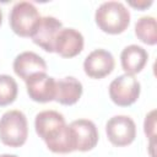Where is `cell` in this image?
<instances>
[{"instance_id":"cell-1","label":"cell","mask_w":157,"mask_h":157,"mask_svg":"<svg viewBox=\"0 0 157 157\" xmlns=\"http://www.w3.org/2000/svg\"><path fill=\"white\" fill-rule=\"evenodd\" d=\"M34 128L38 136L54 153L75 151V140L65 118L56 110H43L36 115Z\"/></svg>"},{"instance_id":"cell-2","label":"cell","mask_w":157,"mask_h":157,"mask_svg":"<svg viewBox=\"0 0 157 157\" xmlns=\"http://www.w3.org/2000/svg\"><path fill=\"white\" fill-rule=\"evenodd\" d=\"M94 20L104 33L120 34L130 25V12L123 2L105 1L96 10Z\"/></svg>"},{"instance_id":"cell-3","label":"cell","mask_w":157,"mask_h":157,"mask_svg":"<svg viewBox=\"0 0 157 157\" xmlns=\"http://www.w3.org/2000/svg\"><path fill=\"white\" fill-rule=\"evenodd\" d=\"M28 136L26 115L17 109L5 112L0 118V140L10 147L22 146Z\"/></svg>"},{"instance_id":"cell-4","label":"cell","mask_w":157,"mask_h":157,"mask_svg":"<svg viewBox=\"0 0 157 157\" xmlns=\"http://www.w3.org/2000/svg\"><path fill=\"white\" fill-rule=\"evenodd\" d=\"M40 15L37 7L29 1H20L11 9L9 22L10 27L20 37H32L36 32L39 22Z\"/></svg>"},{"instance_id":"cell-5","label":"cell","mask_w":157,"mask_h":157,"mask_svg":"<svg viewBox=\"0 0 157 157\" xmlns=\"http://www.w3.org/2000/svg\"><path fill=\"white\" fill-rule=\"evenodd\" d=\"M109 97L112 102L119 107H129L134 104L141 91V85L134 75L124 74L115 77L109 85Z\"/></svg>"},{"instance_id":"cell-6","label":"cell","mask_w":157,"mask_h":157,"mask_svg":"<svg viewBox=\"0 0 157 157\" xmlns=\"http://www.w3.org/2000/svg\"><path fill=\"white\" fill-rule=\"evenodd\" d=\"M105 134L112 145L117 147L128 146L136 137L135 121L128 115L112 117L105 124Z\"/></svg>"},{"instance_id":"cell-7","label":"cell","mask_w":157,"mask_h":157,"mask_svg":"<svg viewBox=\"0 0 157 157\" xmlns=\"http://www.w3.org/2000/svg\"><path fill=\"white\" fill-rule=\"evenodd\" d=\"M26 82V88L29 98L38 103H47L55 101L56 81L54 77L47 75L45 72L37 74L29 77Z\"/></svg>"},{"instance_id":"cell-8","label":"cell","mask_w":157,"mask_h":157,"mask_svg":"<svg viewBox=\"0 0 157 157\" xmlns=\"http://www.w3.org/2000/svg\"><path fill=\"white\" fill-rule=\"evenodd\" d=\"M69 126L75 140V151L86 152L96 147L99 135L97 126L92 120L77 119L74 120Z\"/></svg>"},{"instance_id":"cell-9","label":"cell","mask_w":157,"mask_h":157,"mask_svg":"<svg viewBox=\"0 0 157 157\" xmlns=\"http://www.w3.org/2000/svg\"><path fill=\"white\" fill-rule=\"evenodd\" d=\"M114 56L110 52L105 49H96L86 56L83 70L88 77L99 80L108 76L114 70Z\"/></svg>"},{"instance_id":"cell-10","label":"cell","mask_w":157,"mask_h":157,"mask_svg":"<svg viewBox=\"0 0 157 157\" xmlns=\"http://www.w3.org/2000/svg\"><path fill=\"white\" fill-rule=\"evenodd\" d=\"M83 36L75 28H61L54 43V53L63 58H74L83 49Z\"/></svg>"},{"instance_id":"cell-11","label":"cell","mask_w":157,"mask_h":157,"mask_svg":"<svg viewBox=\"0 0 157 157\" xmlns=\"http://www.w3.org/2000/svg\"><path fill=\"white\" fill-rule=\"evenodd\" d=\"M61 28L63 23L58 18L53 16H45L40 18V22L31 38L33 43L40 47L43 50L48 53H54V43Z\"/></svg>"},{"instance_id":"cell-12","label":"cell","mask_w":157,"mask_h":157,"mask_svg":"<svg viewBox=\"0 0 157 157\" xmlns=\"http://www.w3.org/2000/svg\"><path fill=\"white\" fill-rule=\"evenodd\" d=\"M13 71L20 78L27 81L29 77L37 74L45 72L47 63L42 56L33 52H23L15 58Z\"/></svg>"},{"instance_id":"cell-13","label":"cell","mask_w":157,"mask_h":157,"mask_svg":"<svg viewBox=\"0 0 157 157\" xmlns=\"http://www.w3.org/2000/svg\"><path fill=\"white\" fill-rule=\"evenodd\" d=\"M148 59L146 49L137 44L128 45L123 49L120 54V64L125 74L135 75L142 71Z\"/></svg>"},{"instance_id":"cell-14","label":"cell","mask_w":157,"mask_h":157,"mask_svg":"<svg viewBox=\"0 0 157 157\" xmlns=\"http://www.w3.org/2000/svg\"><path fill=\"white\" fill-rule=\"evenodd\" d=\"M82 92V83L72 76H66L56 81L55 101L63 105H72L81 98Z\"/></svg>"},{"instance_id":"cell-15","label":"cell","mask_w":157,"mask_h":157,"mask_svg":"<svg viewBox=\"0 0 157 157\" xmlns=\"http://www.w3.org/2000/svg\"><path fill=\"white\" fill-rule=\"evenodd\" d=\"M135 34L137 39L147 45H155L157 43V23L152 16L140 17L135 23Z\"/></svg>"},{"instance_id":"cell-16","label":"cell","mask_w":157,"mask_h":157,"mask_svg":"<svg viewBox=\"0 0 157 157\" xmlns=\"http://www.w3.org/2000/svg\"><path fill=\"white\" fill-rule=\"evenodd\" d=\"M18 93V86L10 75H0V107H6L15 102Z\"/></svg>"},{"instance_id":"cell-17","label":"cell","mask_w":157,"mask_h":157,"mask_svg":"<svg viewBox=\"0 0 157 157\" xmlns=\"http://www.w3.org/2000/svg\"><path fill=\"white\" fill-rule=\"evenodd\" d=\"M144 130L146 136L150 140V155L151 157H155V152H153V147H155V137H156V110H151L146 118H145V123H144Z\"/></svg>"},{"instance_id":"cell-18","label":"cell","mask_w":157,"mask_h":157,"mask_svg":"<svg viewBox=\"0 0 157 157\" xmlns=\"http://www.w3.org/2000/svg\"><path fill=\"white\" fill-rule=\"evenodd\" d=\"M152 4H153V1H152V0H150V1L144 0V1H137V2L129 1V5H130V6H132V7H135V9H137V10H145V9L150 7Z\"/></svg>"},{"instance_id":"cell-19","label":"cell","mask_w":157,"mask_h":157,"mask_svg":"<svg viewBox=\"0 0 157 157\" xmlns=\"http://www.w3.org/2000/svg\"><path fill=\"white\" fill-rule=\"evenodd\" d=\"M0 157H18L16 155H10V153H4V155H0Z\"/></svg>"},{"instance_id":"cell-20","label":"cell","mask_w":157,"mask_h":157,"mask_svg":"<svg viewBox=\"0 0 157 157\" xmlns=\"http://www.w3.org/2000/svg\"><path fill=\"white\" fill-rule=\"evenodd\" d=\"M1 23H2V11L0 9V26H1Z\"/></svg>"}]
</instances>
